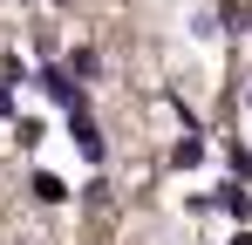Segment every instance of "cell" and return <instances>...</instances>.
<instances>
[{
    "instance_id": "3",
    "label": "cell",
    "mask_w": 252,
    "mask_h": 245,
    "mask_svg": "<svg viewBox=\"0 0 252 245\" xmlns=\"http://www.w3.org/2000/svg\"><path fill=\"white\" fill-rule=\"evenodd\" d=\"M0 116H14V95H7V89H0Z\"/></svg>"
},
{
    "instance_id": "1",
    "label": "cell",
    "mask_w": 252,
    "mask_h": 245,
    "mask_svg": "<svg viewBox=\"0 0 252 245\" xmlns=\"http://www.w3.org/2000/svg\"><path fill=\"white\" fill-rule=\"evenodd\" d=\"M68 136H75V150H82L89 163H102V129L89 122V109H68Z\"/></svg>"
},
{
    "instance_id": "2",
    "label": "cell",
    "mask_w": 252,
    "mask_h": 245,
    "mask_svg": "<svg viewBox=\"0 0 252 245\" xmlns=\"http://www.w3.org/2000/svg\"><path fill=\"white\" fill-rule=\"evenodd\" d=\"M28 191H34V198H41V204H62V198H68V191H62V177H55V170H34V184H28Z\"/></svg>"
}]
</instances>
